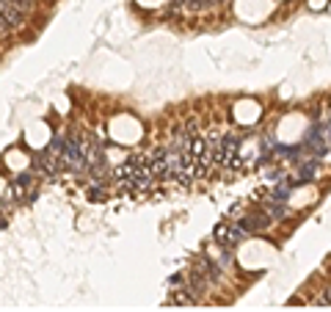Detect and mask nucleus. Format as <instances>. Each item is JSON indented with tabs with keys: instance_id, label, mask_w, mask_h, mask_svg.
Returning <instances> with one entry per match:
<instances>
[{
	"instance_id": "6",
	"label": "nucleus",
	"mask_w": 331,
	"mask_h": 312,
	"mask_svg": "<svg viewBox=\"0 0 331 312\" xmlns=\"http://www.w3.org/2000/svg\"><path fill=\"white\" fill-rule=\"evenodd\" d=\"M89 194H91V199H94V202H97V199H105V191H103V188H91Z\"/></svg>"
},
{
	"instance_id": "5",
	"label": "nucleus",
	"mask_w": 331,
	"mask_h": 312,
	"mask_svg": "<svg viewBox=\"0 0 331 312\" xmlns=\"http://www.w3.org/2000/svg\"><path fill=\"white\" fill-rule=\"evenodd\" d=\"M9 3H14V6H17V9H19V11H28V9H31V3H33V0H9Z\"/></svg>"
},
{
	"instance_id": "8",
	"label": "nucleus",
	"mask_w": 331,
	"mask_h": 312,
	"mask_svg": "<svg viewBox=\"0 0 331 312\" xmlns=\"http://www.w3.org/2000/svg\"><path fill=\"white\" fill-rule=\"evenodd\" d=\"M323 304H326V307H331V287H328V293L323 296Z\"/></svg>"
},
{
	"instance_id": "2",
	"label": "nucleus",
	"mask_w": 331,
	"mask_h": 312,
	"mask_svg": "<svg viewBox=\"0 0 331 312\" xmlns=\"http://www.w3.org/2000/svg\"><path fill=\"white\" fill-rule=\"evenodd\" d=\"M0 9H3V36H6L9 28H17V25H19V17H22L25 11H19L14 3H9V0H3Z\"/></svg>"
},
{
	"instance_id": "1",
	"label": "nucleus",
	"mask_w": 331,
	"mask_h": 312,
	"mask_svg": "<svg viewBox=\"0 0 331 312\" xmlns=\"http://www.w3.org/2000/svg\"><path fill=\"white\" fill-rule=\"evenodd\" d=\"M238 147H240L238 135H224L221 141H213V144H210L213 160H215V163H221V166H229V169H240Z\"/></svg>"
},
{
	"instance_id": "3",
	"label": "nucleus",
	"mask_w": 331,
	"mask_h": 312,
	"mask_svg": "<svg viewBox=\"0 0 331 312\" xmlns=\"http://www.w3.org/2000/svg\"><path fill=\"white\" fill-rule=\"evenodd\" d=\"M271 221H273V219L265 213V210H262V213H257V215H246V219H243L240 224L248 229V232H262V229L271 227Z\"/></svg>"
},
{
	"instance_id": "4",
	"label": "nucleus",
	"mask_w": 331,
	"mask_h": 312,
	"mask_svg": "<svg viewBox=\"0 0 331 312\" xmlns=\"http://www.w3.org/2000/svg\"><path fill=\"white\" fill-rule=\"evenodd\" d=\"M171 301L177 304V307H193L196 301H199V293L196 290H191V287H174V296H171Z\"/></svg>"
},
{
	"instance_id": "7",
	"label": "nucleus",
	"mask_w": 331,
	"mask_h": 312,
	"mask_svg": "<svg viewBox=\"0 0 331 312\" xmlns=\"http://www.w3.org/2000/svg\"><path fill=\"white\" fill-rule=\"evenodd\" d=\"M180 282H182V276L177 274V276H171V279H168V284H171V287H180Z\"/></svg>"
}]
</instances>
